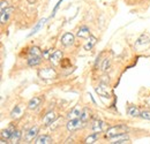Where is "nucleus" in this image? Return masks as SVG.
<instances>
[{"label":"nucleus","instance_id":"f3484780","mask_svg":"<svg viewBox=\"0 0 150 144\" xmlns=\"http://www.w3.org/2000/svg\"><path fill=\"white\" fill-rule=\"evenodd\" d=\"M127 113H128V115H131V116H133V118L140 116V114H141V112L139 111V108L136 107L135 105H131V106H128Z\"/></svg>","mask_w":150,"mask_h":144},{"label":"nucleus","instance_id":"a878e982","mask_svg":"<svg viewBox=\"0 0 150 144\" xmlns=\"http://www.w3.org/2000/svg\"><path fill=\"white\" fill-rule=\"evenodd\" d=\"M140 116H142L146 120H150V111H143V112H141Z\"/></svg>","mask_w":150,"mask_h":144},{"label":"nucleus","instance_id":"aec40b11","mask_svg":"<svg viewBox=\"0 0 150 144\" xmlns=\"http://www.w3.org/2000/svg\"><path fill=\"white\" fill-rule=\"evenodd\" d=\"M97 43V39H96V37L94 36H90L88 38V43L84 45V50H87V51H89V50H91L93 47L95 46V44Z\"/></svg>","mask_w":150,"mask_h":144},{"label":"nucleus","instance_id":"0eeeda50","mask_svg":"<svg viewBox=\"0 0 150 144\" xmlns=\"http://www.w3.org/2000/svg\"><path fill=\"white\" fill-rule=\"evenodd\" d=\"M43 60V56L42 55H35V54H29V58H28V66L30 67H34V66H37L42 62Z\"/></svg>","mask_w":150,"mask_h":144},{"label":"nucleus","instance_id":"393cba45","mask_svg":"<svg viewBox=\"0 0 150 144\" xmlns=\"http://www.w3.org/2000/svg\"><path fill=\"white\" fill-rule=\"evenodd\" d=\"M82 120H83V122H87L88 121V119H89V114H88V108H84L83 111H82V113H81V116H80Z\"/></svg>","mask_w":150,"mask_h":144},{"label":"nucleus","instance_id":"cd10ccee","mask_svg":"<svg viewBox=\"0 0 150 144\" xmlns=\"http://www.w3.org/2000/svg\"><path fill=\"white\" fill-rule=\"evenodd\" d=\"M5 7H8V2H7V1H5V0H1V5H0L1 11H2V9H5Z\"/></svg>","mask_w":150,"mask_h":144},{"label":"nucleus","instance_id":"c85d7f7f","mask_svg":"<svg viewBox=\"0 0 150 144\" xmlns=\"http://www.w3.org/2000/svg\"><path fill=\"white\" fill-rule=\"evenodd\" d=\"M27 1H28V2H29V4H34V2H35V1H36V0H27Z\"/></svg>","mask_w":150,"mask_h":144},{"label":"nucleus","instance_id":"9d476101","mask_svg":"<svg viewBox=\"0 0 150 144\" xmlns=\"http://www.w3.org/2000/svg\"><path fill=\"white\" fill-rule=\"evenodd\" d=\"M106 85H108V84L100 83L99 87H96V92H97L99 96L104 97V98H109V97H110V92H109V90H108Z\"/></svg>","mask_w":150,"mask_h":144},{"label":"nucleus","instance_id":"39448f33","mask_svg":"<svg viewBox=\"0 0 150 144\" xmlns=\"http://www.w3.org/2000/svg\"><path fill=\"white\" fill-rule=\"evenodd\" d=\"M74 40H75V37L73 34L71 32H66L64 36L61 37V44L64 46H71L74 44Z\"/></svg>","mask_w":150,"mask_h":144},{"label":"nucleus","instance_id":"9b49d317","mask_svg":"<svg viewBox=\"0 0 150 144\" xmlns=\"http://www.w3.org/2000/svg\"><path fill=\"white\" fill-rule=\"evenodd\" d=\"M77 37L83 38V39H88L90 37V30H89V28L87 25H82L79 29V31H77Z\"/></svg>","mask_w":150,"mask_h":144},{"label":"nucleus","instance_id":"1a4fd4ad","mask_svg":"<svg viewBox=\"0 0 150 144\" xmlns=\"http://www.w3.org/2000/svg\"><path fill=\"white\" fill-rule=\"evenodd\" d=\"M50 61L52 62V65H58L61 60H62V52L61 51H59V50H57V51H54L53 53L50 55Z\"/></svg>","mask_w":150,"mask_h":144},{"label":"nucleus","instance_id":"20e7f679","mask_svg":"<svg viewBox=\"0 0 150 144\" xmlns=\"http://www.w3.org/2000/svg\"><path fill=\"white\" fill-rule=\"evenodd\" d=\"M38 131H39V128L37 126H34L31 127L27 133H25V136H24V140H25V142H31V141H34V138L37 136Z\"/></svg>","mask_w":150,"mask_h":144},{"label":"nucleus","instance_id":"412c9836","mask_svg":"<svg viewBox=\"0 0 150 144\" xmlns=\"http://www.w3.org/2000/svg\"><path fill=\"white\" fill-rule=\"evenodd\" d=\"M91 128H93L94 133H100V131L103 130V121H100V120H95Z\"/></svg>","mask_w":150,"mask_h":144},{"label":"nucleus","instance_id":"6ab92c4d","mask_svg":"<svg viewBox=\"0 0 150 144\" xmlns=\"http://www.w3.org/2000/svg\"><path fill=\"white\" fill-rule=\"evenodd\" d=\"M21 137H22V133H21L20 130H16V129H15L9 141H11V143H19Z\"/></svg>","mask_w":150,"mask_h":144},{"label":"nucleus","instance_id":"4be33fe9","mask_svg":"<svg viewBox=\"0 0 150 144\" xmlns=\"http://www.w3.org/2000/svg\"><path fill=\"white\" fill-rule=\"evenodd\" d=\"M45 22H46V18H42V20H39V22H38L37 24L35 25V27H34L33 31H31V32H30V34H29L28 36L31 37L33 35H35V34H36V32L38 31V30H39V29L42 28V25H44V24H45Z\"/></svg>","mask_w":150,"mask_h":144},{"label":"nucleus","instance_id":"6e6552de","mask_svg":"<svg viewBox=\"0 0 150 144\" xmlns=\"http://www.w3.org/2000/svg\"><path fill=\"white\" fill-rule=\"evenodd\" d=\"M12 12H14V7H7L6 9H2V11H1L0 21H1V23H2V24H4V23H6V22L8 21V18H9V16H11Z\"/></svg>","mask_w":150,"mask_h":144},{"label":"nucleus","instance_id":"ddd939ff","mask_svg":"<svg viewBox=\"0 0 150 144\" xmlns=\"http://www.w3.org/2000/svg\"><path fill=\"white\" fill-rule=\"evenodd\" d=\"M53 142V140H52V137L51 136H49V135H42V136H39L37 137L36 140H35V142L34 143L36 144H50Z\"/></svg>","mask_w":150,"mask_h":144},{"label":"nucleus","instance_id":"bb28decb","mask_svg":"<svg viewBox=\"0 0 150 144\" xmlns=\"http://www.w3.org/2000/svg\"><path fill=\"white\" fill-rule=\"evenodd\" d=\"M100 83H104V84H109L110 83V77L108 75H103L100 77Z\"/></svg>","mask_w":150,"mask_h":144},{"label":"nucleus","instance_id":"f257e3e1","mask_svg":"<svg viewBox=\"0 0 150 144\" xmlns=\"http://www.w3.org/2000/svg\"><path fill=\"white\" fill-rule=\"evenodd\" d=\"M126 131H127V127L124 126V125H118V126L109 128L106 130V133H105V137L106 138H113V137H115V136H118L120 134H124Z\"/></svg>","mask_w":150,"mask_h":144},{"label":"nucleus","instance_id":"dca6fc26","mask_svg":"<svg viewBox=\"0 0 150 144\" xmlns=\"http://www.w3.org/2000/svg\"><path fill=\"white\" fill-rule=\"evenodd\" d=\"M81 113H82V111L80 109L79 107H75L73 108L69 113H68V115H67V118L71 120V119H77V118H80L81 116Z\"/></svg>","mask_w":150,"mask_h":144},{"label":"nucleus","instance_id":"b1692460","mask_svg":"<svg viewBox=\"0 0 150 144\" xmlns=\"http://www.w3.org/2000/svg\"><path fill=\"white\" fill-rule=\"evenodd\" d=\"M110 66H111V61L110 59H105L103 61V65H102V71L103 72H108L110 69Z\"/></svg>","mask_w":150,"mask_h":144},{"label":"nucleus","instance_id":"5701e85b","mask_svg":"<svg viewBox=\"0 0 150 144\" xmlns=\"http://www.w3.org/2000/svg\"><path fill=\"white\" fill-rule=\"evenodd\" d=\"M98 137H99V133H94V134L89 135V136H88V137L84 140V143H87V144L95 143V142L98 140Z\"/></svg>","mask_w":150,"mask_h":144},{"label":"nucleus","instance_id":"f8f14e48","mask_svg":"<svg viewBox=\"0 0 150 144\" xmlns=\"http://www.w3.org/2000/svg\"><path fill=\"white\" fill-rule=\"evenodd\" d=\"M40 104H42V98H39V97H34V98H31L30 102L28 103V108L31 109V111H34V109H36Z\"/></svg>","mask_w":150,"mask_h":144},{"label":"nucleus","instance_id":"a211bd4d","mask_svg":"<svg viewBox=\"0 0 150 144\" xmlns=\"http://www.w3.org/2000/svg\"><path fill=\"white\" fill-rule=\"evenodd\" d=\"M21 115H22V107H21V105H16L15 107L13 108V111L11 113V116L13 119H18Z\"/></svg>","mask_w":150,"mask_h":144},{"label":"nucleus","instance_id":"2eb2a0df","mask_svg":"<svg viewBox=\"0 0 150 144\" xmlns=\"http://www.w3.org/2000/svg\"><path fill=\"white\" fill-rule=\"evenodd\" d=\"M146 43H150L149 38L146 36H141L139 39H137V42L135 43V46L139 47L140 45H142V49H141V50H143V49H147V47L149 46V45H146Z\"/></svg>","mask_w":150,"mask_h":144},{"label":"nucleus","instance_id":"f03ea898","mask_svg":"<svg viewBox=\"0 0 150 144\" xmlns=\"http://www.w3.org/2000/svg\"><path fill=\"white\" fill-rule=\"evenodd\" d=\"M38 75L43 80H52V78H56L57 77V72L54 71V68H52V67H46V68L40 69L38 72Z\"/></svg>","mask_w":150,"mask_h":144},{"label":"nucleus","instance_id":"7ed1b4c3","mask_svg":"<svg viewBox=\"0 0 150 144\" xmlns=\"http://www.w3.org/2000/svg\"><path fill=\"white\" fill-rule=\"evenodd\" d=\"M83 120L81 119V118H77V119H71L68 122H67V129H68V131H75V130H77V129H80L81 127L83 126Z\"/></svg>","mask_w":150,"mask_h":144},{"label":"nucleus","instance_id":"423d86ee","mask_svg":"<svg viewBox=\"0 0 150 144\" xmlns=\"http://www.w3.org/2000/svg\"><path fill=\"white\" fill-rule=\"evenodd\" d=\"M56 119H57V113H56V112H53V111L47 112V113L45 114V116L43 118V125L49 126L50 124L54 122V121H56Z\"/></svg>","mask_w":150,"mask_h":144},{"label":"nucleus","instance_id":"4468645a","mask_svg":"<svg viewBox=\"0 0 150 144\" xmlns=\"http://www.w3.org/2000/svg\"><path fill=\"white\" fill-rule=\"evenodd\" d=\"M14 130H15V129L13 128V126H9L8 128L4 129V130L1 131V138H5V140H11V137H12V135H13Z\"/></svg>","mask_w":150,"mask_h":144}]
</instances>
